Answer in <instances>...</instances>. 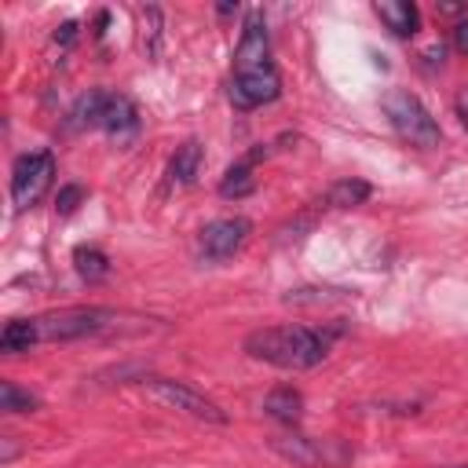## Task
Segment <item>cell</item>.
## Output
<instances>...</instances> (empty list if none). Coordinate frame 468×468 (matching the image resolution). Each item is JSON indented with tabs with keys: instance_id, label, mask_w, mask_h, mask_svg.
Wrapping results in <instances>:
<instances>
[{
	"instance_id": "6da1fadb",
	"label": "cell",
	"mask_w": 468,
	"mask_h": 468,
	"mask_svg": "<svg viewBox=\"0 0 468 468\" xmlns=\"http://www.w3.org/2000/svg\"><path fill=\"white\" fill-rule=\"evenodd\" d=\"M329 340H333V333L285 322V325L252 329L241 347L249 358L278 366V369H314L329 355Z\"/></svg>"
},
{
	"instance_id": "7a4b0ae2",
	"label": "cell",
	"mask_w": 468,
	"mask_h": 468,
	"mask_svg": "<svg viewBox=\"0 0 468 468\" xmlns=\"http://www.w3.org/2000/svg\"><path fill=\"white\" fill-rule=\"evenodd\" d=\"M33 344H66V340H84V336H102L121 325V311L113 307H62L48 311L37 318H26Z\"/></svg>"
},
{
	"instance_id": "3957f363",
	"label": "cell",
	"mask_w": 468,
	"mask_h": 468,
	"mask_svg": "<svg viewBox=\"0 0 468 468\" xmlns=\"http://www.w3.org/2000/svg\"><path fill=\"white\" fill-rule=\"evenodd\" d=\"M380 110L391 121V128L399 132V139H406L410 146H417V150L439 146L442 128H439V121L428 113V106L410 88H388L380 95Z\"/></svg>"
},
{
	"instance_id": "277c9868",
	"label": "cell",
	"mask_w": 468,
	"mask_h": 468,
	"mask_svg": "<svg viewBox=\"0 0 468 468\" xmlns=\"http://www.w3.org/2000/svg\"><path fill=\"white\" fill-rule=\"evenodd\" d=\"M143 391L168 406V410H179L194 420H208V424H227V413L219 410V402H212L205 391L190 388L186 380H176V377H143Z\"/></svg>"
},
{
	"instance_id": "5b68a950",
	"label": "cell",
	"mask_w": 468,
	"mask_h": 468,
	"mask_svg": "<svg viewBox=\"0 0 468 468\" xmlns=\"http://www.w3.org/2000/svg\"><path fill=\"white\" fill-rule=\"evenodd\" d=\"M271 450L300 468H344L351 464V446L340 439H314V435H274Z\"/></svg>"
},
{
	"instance_id": "8992f818",
	"label": "cell",
	"mask_w": 468,
	"mask_h": 468,
	"mask_svg": "<svg viewBox=\"0 0 468 468\" xmlns=\"http://www.w3.org/2000/svg\"><path fill=\"white\" fill-rule=\"evenodd\" d=\"M55 183V154L51 150H33L22 154L11 168V205L18 212L33 208Z\"/></svg>"
},
{
	"instance_id": "52a82bcc",
	"label": "cell",
	"mask_w": 468,
	"mask_h": 468,
	"mask_svg": "<svg viewBox=\"0 0 468 468\" xmlns=\"http://www.w3.org/2000/svg\"><path fill=\"white\" fill-rule=\"evenodd\" d=\"M252 234V223L245 216H223V219H212L201 238H197V249H201V260L208 263H223L230 260Z\"/></svg>"
},
{
	"instance_id": "ba28073f",
	"label": "cell",
	"mask_w": 468,
	"mask_h": 468,
	"mask_svg": "<svg viewBox=\"0 0 468 468\" xmlns=\"http://www.w3.org/2000/svg\"><path fill=\"white\" fill-rule=\"evenodd\" d=\"M278 95H282V77H278L274 62L263 66V69L234 73V77H230V102H234L238 110H256V106H263V102H274Z\"/></svg>"
},
{
	"instance_id": "9c48e42d",
	"label": "cell",
	"mask_w": 468,
	"mask_h": 468,
	"mask_svg": "<svg viewBox=\"0 0 468 468\" xmlns=\"http://www.w3.org/2000/svg\"><path fill=\"white\" fill-rule=\"evenodd\" d=\"M263 66H271L267 26H263L260 11H249L245 26H241V40L234 48V73H252V69H263Z\"/></svg>"
},
{
	"instance_id": "30bf717a",
	"label": "cell",
	"mask_w": 468,
	"mask_h": 468,
	"mask_svg": "<svg viewBox=\"0 0 468 468\" xmlns=\"http://www.w3.org/2000/svg\"><path fill=\"white\" fill-rule=\"evenodd\" d=\"M99 128L110 132L113 139L135 135L139 132V110H135V102L128 95H121V91H106L102 113H99Z\"/></svg>"
},
{
	"instance_id": "8fae6325",
	"label": "cell",
	"mask_w": 468,
	"mask_h": 468,
	"mask_svg": "<svg viewBox=\"0 0 468 468\" xmlns=\"http://www.w3.org/2000/svg\"><path fill=\"white\" fill-rule=\"evenodd\" d=\"M271 150L260 143V146H252L241 161H234L227 172H223V179H219V197H245V194H252V186H256V165L267 157Z\"/></svg>"
},
{
	"instance_id": "7c38bea8",
	"label": "cell",
	"mask_w": 468,
	"mask_h": 468,
	"mask_svg": "<svg viewBox=\"0 0 468 468\" xmlns=\"http://www.w3.org/2000/svg\"><path fill=\"white\" fill-rule=\"evenodd\" d=\"M373 15L395 33V37H413L420 29V11L413 0H377Z\"/></svg>"
},
{
	"instance_id": "4fadbf2b",
	"label": "cell",
	"mask_w": 468,
	"mask_h": 468,
	"mask_svg": "<svg viewBox=\"0 0 468 468\" xmlns=\"http://www.w3.org/2000/svg\"><path fill=\"white\" fill-rule=\"evenodd\" d=\"M201 161H205V150L197 139H183L168 161V183L172 186H194L197 176H201Z\"/></svg>"
},
{
	"instance_id": "5bb4252c",
	"label": "cell",
	"mask_w": 468,
	"mask_h": 468,
	"mask_svg": "<svg viewBox=\"0 0 468 468\" xmlns=\"http://www.w3.org/2000/svg\"><path fill=\"white\" fill-rule=\"evenodd\" d=\"M263 413L274 417V420H282V424H300V417H303V395L292 384H278L274 391H267Z\"/></svg>"
},
{
	"instance_id": "9a60e30c",
	"label": "cell",
	"mask_w": 468,
	"mask_h": 468,
	"mask_svg": "<svg viewBox=\"0 0 468 468\" xmlns=\"http://www.w3.org/2000/svg\"><path fill=\"white\" fill-rule=\"evenodd\" d=\"M102 99H106V88H91V91H84V95H80V99L69 106V113H66V124H69L73 132H80V128H99Z\"/></svg>"
},
{
	"instance_id": "2e32d148",
	"label": "cell",
	"mask_w": 468,
	"mask_h": 468,
	"mask_svg": "<svg viewBox=\"0 0 468 468\" xmlns=\"http://www.w3.org/2000/svg\"><path fill=\"white\" fill-rule=\"evenodd\" d=\"M373 194V186L366 179H340L325 190V205L329 208H355V205H366Z\"/></svg>"
},
{
	"instance_id": "e0dca14e",
	"label": "cell",
	"mask_w": 468,
	"mask_h": 468,
	"mask_svg": "<svg viewBox=\"0 0 468 468\" xmlns=\"http://www.w3.org/2000/svg\"><path fill=\"white\" fill-rule=\"evenodd\" d=\"M73 267H77V274L91 285V282H102V278L110 274V256H106L99 245H77V249H73Z\"/></svg>"
},
{
	"instance_id": "ac0fdd59",
	"label": "cell",
	"mask_w": 468,
	"mask_h": 468,
	"mask_svg": "<svg viewBox=\"0 0 468 468\" xmlns=\"http://www.w3.org/2000/svg\"><path fill=\"white\" fill-rule=\"evenodd\" d=\"M37 406H40V399H37L33 391L18 388L15 380H4V384H0V410H4V413H33Z\"/></svg>"
},
{
	"instance_id": "d6986e66",
	"label": "cell",
	"mask_w": 468,
	"mask_h": 468,
	"mask_svg": "<svg viewBox=\"0 0 468 468\" xmlns=\"http://www.w3.org/2000/svg\"><path fill=\"white\" fill-rule=\"evenodd\" d=\"M33 347V333H29V322L26 318H15L4 325L0 333V351L4 355H18V351H29Z\"/></svg>"
},
{
	"instance_id": "ffe728a7",
	"label": "cell",
	"mask_w": 468,
	"mask_h": 468,
	"mask_svg": "<svg viewBox=\"0 0 468 468\" xmlns=\"http://www.w3.org/2000/svg\"><path fill=\"white\" fill-rule=\"evenodd\" d=\"M80 201H84V186H80V183H66V186H58V194H55V212H58V216H69V212H77Z\"/></svg>"
},
{
	"instance_id": "44dd1931",
	"label": "cell",
	"mask_w": 468,
	"mask_h": 468,
	"mask_svg": "<svg viewBox=\"0 0 468 468\" xmlns=\"http://www.w3.org/2000/svg\"><path fill=\"white\" fill-rule=\"evenodd\" d=\"M450 40H453V48H457L461 55H468V18H461V22L450 29Z\"/></svg>"
},
{
	"instance_id": "7402d4cb",
	"label": "cell",
	"mask_w": 468,
	"mask_h": 468,
	"mask_svg": "<svg viewBox=\"0 0 468 468\" xmlns=\"http://www.w3.org/2000/svg\"><path fill=\"white\" fill-rule=\"evenodd\" d=\"M0 446H4V450H0V464H11V461L18 457V446H15V435H4V439H0Z\"/></svg>"
},
{
	"instance_id": "603a6c76",
	"label": "cell",
	"mask_w": 468,
	"mask_h": 468,
	"mask_svg": "<svg viewBox=\"0 0 468 468\" xmlns=\"http://www.w3.org/2000/svg\"><path fill=\"white\" fill-rule=\"evenodd\" d=\"M453 110H457V117H461V124L468 128V88H461V91L453 95Z\"/></svg>"
},
{
	"instance_id": "cb8c5ba5",
	"label": "cell",
	"mask_w": 468,
	"mask_h": 468,
	"mask_svg": "<svg viewBox=\"0 0 468 468\" xmlns=\"http://www.w3.org/2000/svg\"><path fill=\"white\" fill-rule=\"evenodd\" d=\"M73 37H77V22H62V26L55 29V40H58V44H73Z\"/></svg>"
},
{
	"instance_id": "d4e9b609",
	"label": "cell",
	"mask_w": 468,
	"mask_h": 468,
	"mask_svg": "<svg viewBox=\"0 0 468 468\" xmlns=\"http://www.w3.org/2000/svg\"><path fill=\"white\" fill-rule=\"evenodd\" d=\"M464 4H439V15H461Z\"/></svg>"
},
{
	"instance_id": "484cf974",
	"label": "cell",
	"mask_w": 468,
	"mask_h": 468,
	"mask_svg": "<svg viewBox=\"0 0 468 468\" xmlns=\"http://www.w3.org/2000/svg\"><path fill=\"white\" fill-rule=\"evenodd\" d=\"M446 468H468V461H464V464H446Z\"/></svg>"
}]
</instances>
